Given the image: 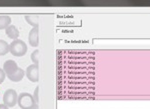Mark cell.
I'll return each mask as SVG.
<instances>
[{
    "label": "cell",
    "mask_w": 150,
    "mask_h": 109,
    "mask_svg": "<svg viewBox=\"0 0 150 109\" xmlns=\"http://www.w3.org/2000/svg\"><path fill=\"white\" fill-rule=\"evenodd\" d=\"M0 109H9V108L4 105V104H0Z\"/></svg>",
    "instance_id": "15"
},
{
    "label": "cell",
    "mask_w": 150,
    "mask_h": 109,
    "mask_svg": "<svg viewBox=\"0 0 150 109\" xmlns=\"http://www.w3.org/2000/svg\"><path fill=\"white\" fill-rule=\"evenodd\" d=\"M9 52L11 53L13 56L21 57L27 53V45L21 39L13 40L9 44Z\"/></svg>",
    "instance_id": "1"
},
{
    "label": "cell",
    "mask_w": 150,
    "mask_h": 109,
    "mask_svg": "<svg viewBox=\"0 0 150 109\" xmlns=\"http://www.w3.org/2000/svg\"><path fill=\"white\" fill-rule=\"evenodd\" d=\"M25 21L33 28L38 27L39 25V17L37 15H25Z\"/></svg>",
    "instance_id": "9"
},
{
    "label": "cell",
    "mask_w": 150,
    "mask_h": 109,
    "mask_svg": "<svg viewBox=\"0 0 150 109\" xmlns=\"http://www.w3.org/2000/svg\"><path fill=\"white\" fill-rule=\"evenodd\" d=\"M5 78H6L5 72H4V70L2 68H0V84L3 83L4 80H5Z\"/></svg>",
    "instance_id": "14"
},
{
    "label": "cell",
    "mask_w": 150,
    "mask_h": 109,
    "mask_svg": "<svg viewBox=\"0 0 150 109\" xmlns=\"http://www.w3.org/2000/svg\"><path fill=\"white\" fill-rule=\"evenodd\" d=\"M5 34L8 38H10L12 40H16L18 39L20 32H19L18 28L14 25H9L8 27L5 29Z\"/></svg>",
    "instance_id": "7"
},
{
    "label": "cell",
    "mask_w": 150,
    "mask_h": 109,
    "mask_svg": "<svg viewBox=\"0 0 150 109\" xmlns=\"http://www.w3.org/2000/svg\"><path fill=\"white\" fill-rule=\"evenodd\" d=\"M18 68H19L18 65L15 61H14V60H7V61L4 62L3 68L2 69L4 70L6 76L9 77V76H11V75H13L14 73H15V72L18 70Z\"/></svg>",
    "instance_id": "5"
},
{
    "label": "cell",
    "mask_w": 150,
    "mask_h": 109,
    "mask_svg": "<svg viewBox=\"0 0 150 109\" xmlns=\"http://www.w3.org/2000/svg\"><path fill=\"white\" fill-rule=\"evenodd\" d=\"M33 99H34L35 103L38 104L39 103V86H36L35 90H34V93H33Z\"/></svg>",
    "instance_id": "13"
},
{
    "label": "cell",
    "mask_w": 150,
    "mask_h": 109,
    "mask_svg": "<svg viewBox=\"0 0 150 109\" xmlns=\"http://www.w3.org/2000/svg\"><path fill=\"white\" fill-rule=\"evenodd\" d=\"M30 109H39V105H38V104H35V105Z\"/></svg>",
    "instance_id": "16"
},
{
    "label": "cell",
    "mask_w": 150,
    "mask_h": 109,
    "mask_svg": "<svg viewBox=\"0 0 150 109\" xmlns=\"http://www.w3.org/2000/svg\"><path fill=\"white\" fill-rule=\"evenodd\" d=\"M9 25H11V18L8 15H0V30H5Z\"/></svg>",
    "instance_id": "10"
},
{
    "label": "cell",
    "mask_w": 150,
    "mask_h": 109,
    "mask_svg": "<svg viewBox=\"0 0 150 109\" xmlns=\"http://www.w3.org/2000/svg\"><path fill=\"white\" fill-rule=\"evenodd\" d=\"M18 106L20 109H30L35 105V101L33 99L32 94L28 92H22L18 95Z\"/></svg>",
    "instance_id": "2"
},
{
    "label": "cell",
    "mask_w": 150,
    "mask_h": 109,
    "mask_svg": "<svg viewBox=\"0 0 150 109\" xmlns=\"http://www.w3.org/2000/svg\"><path fill=\"white\" fill-rule=\"evenodd\" d=\"M30 58L32 60L33 64H36V65H39V50L36 49L34 50L30 55Z\"/></svg>",
    "instance_id": "12"
},
{
    "label": "cell",
    "mask_w": 150,
    "mask_h": 109,
    "mask_svg": "<svg viewBox=\"0 0 150 109\" xmlns=\"http://www.w3.org/2000/svg\"><path fill=\"white\" fill-rule=\"evenodd\" d=\"M28 42L32 47H37L39 45V29H38V27L32 28L29 31Z\"/></svg>",
    "instance_id": "6"
},
{
    "label": "cell",
    "mask_w": 150,
    "mask_h": 109,
    "mask_svg": "<svg viewBox=\"0 0 150 109\" xmlns=\"http://www.w3.org/2000/svg\"><path fill=\"white\" fill-rule=\"evenodd\" d=\"M25 76L27 77L29 81L34 82V83L39 81V65H36V64L29 65L27 68H26Z\"/></svg>",
    "instance_id": "4"
},
{
    "label": "cell",
    "mask_w": 150,
    "mask_h": 109,
    "mask_svg": "<svg viewBox=\"0 0 150 109\" xmlns=\"http://www.w3.org/2000/svg\"><path fill=\"white\" fill-rule=\"evenodd\" d=\"M9 52V44L5 40L0 39V56H4Z\"/></svg>",
    "instance_id": "11"
},
{
    "label": "cell",
    "mask_w": 150,
    "mask_h": 109,
    "mask_svg": "<svg viewBox=\"0 0 150 109\" xmlns=\"http://www.w3.org/2000/svg\"><path fill=\"white\" fill-rule=\"evenodd\" d=\"M24 75H25V72H24V70L19 67L17 71H16L13 75L9 76L8 79L10 81H12V82H19V81H21L23 79Z\"/></svg>",
    "instance_id": "8"
},
{
    "label": "cell",
    "mask_w": 150,
    "mask_h": 109,
    "mask_svg": "<svg viewBox=\"0 0 150 109\" xmlns=\"http://www.w3.org/2000/svg\"><path fill=\"white\" fill-rule=\"evenodd\" d=\"M18 101V94L14 89H7L3 94V104L8 108L14 107Z\"/></svg>",
    "instance_id": "3"
}]
</instances>
